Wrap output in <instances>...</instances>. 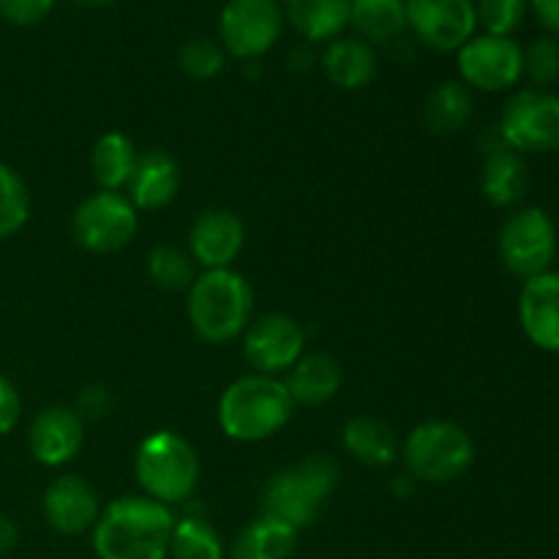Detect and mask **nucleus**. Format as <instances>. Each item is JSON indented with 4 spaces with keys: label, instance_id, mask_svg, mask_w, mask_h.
<instances>
[{
    "label": "nucleus",
    "instance_id": "1",
    "mask_svg": "<svg viewBox=\"0 0 559 559\" xmlns=\"http://www.w3.org/2000/svg\"><path fill=\"white\" fill-rule=\"evenodd\" d=\"M175 516L151 497H120L109 502L93 527L98 559H167Z\"/></svg>",
    "mask_w": 559,
    "mask_h": 559
},
{
    "label": "nucleus",
    "instance_id": "2",
    "mask_svg": "<svg viewBox=\"0 0 559 559\" xmlns=\"http://www.w3.org/2000/svg\"><path fill=\"white\" fill-rule=\"evenodd\" d=\"M295 402L276 377L249 374L235 380L218 402V424L229 440L262 442L293 418Z\"/></svg>",
    "mask_w": 559,
    "mask_h": 559
},
{
    "label": "nucleus",
    "instance_id": "3",
    "mask_svg": "<svg viewBox=\"0 0 559 559\" xmlns=\"http://www.w3.org/2000/svg\"><path fill=\"white\" fill-rule=\"evenodd\" d=\"M254 293L240 273L222 267L197 276L189 289V320L207 344H227L251 325Z\"/></svg>",
    "mask_w": 559,
    "mask_h": 559
},
{
    "label": "nucleus",
    "instance_id": "4",
    "mask_svg": "<svg viewBox=\"0 0 559 559\" xmlns=\"http://www.w3.org/2000/svg\"><path fill=\"white\" fill-rule=\"evenodd\" d=\"M336 484V462L314 453L295 467L273 475L271 484L265 486V497H262L265 516L278 519L293 530L309 527L320 513L322 502L333 495Z\"/></svg>",
    "mask_w": 559,
    "mask_h": 559
},
{
    "label": "nucleus",
    "instance_id": "5",
    "mask_svg": "<svg viewBox=\"0 0 559 559\" xmlns=\"http://www.w3.org/2000/svg\"><path fill=\"white\" fill-rule=\"evenodd\" d=\"M134 473L151 500L162 506L183 502L200 484V462L189 442L175 431H153L142 440Z\"/></svg>",
    "mask_w": 559,
    "mask_h": 559
},
{
    "label": "nucleus",
    "instance_id": "6",
    "mask_svg": "<svg viewBox=\"0 0 559 559\" xmlns=\"http://www.w3.org/2000/svg\"><path fill=\"white\" fill-rule=\"evenodd\" d=\"M404 462L413 478L426 484H451L473 467L475 442L469 431L453 420H426L407 437Z\"/></svg>",
    "mask_w": 559,
    "mask_h": 559
},
{
    "label": "nucleus",
    "instance_id": "7",
    "mask_svg": "<svg viewBox=\"0 0 559 559\" xmlns=\"http://www.w3.org/2000/svg\"><path fill=\"white\" fill-rule=\"evenodd\" d=\"M497 131L516 153L559 151V96L540 87L519 91L508 98Z\"/></svg>",
    "mask_w": 559,
    "mask_h": 559
},
{
    "label": "nucleus",
    "instance_id": "8",
    "mask_svg": "<svg viewBox=\"0 0 559 559\" xmlns=\"http://www.w3.org/2000/svg\"><path fill=\"white\" fill-rule=\"evenodd\" d=\"M557 227L544 207H522L500 229V257L513 276L535 278L551 271Z\"/></svg>",
    "mask_w": 559,
    "mask_h": 559
},
{
    "label": "nucleus",
    "instance_id": "9",
    "mask_svg": "<svg viewBox=\"0 0 559 559\" xmlns=\"http://www.w3.org/2000/svg\"><path fill=\"white\" fill-rule=\"evenodd\" d=\"M136 207L120 191H96L71 218V233L93 254H115L136 235Z\"/></svg>",
    "mask_w": 559,
    "mask_h": 559
},
{
    "label": "nucleus",
    "instance_id": "10",
    "mask_svg": "<svg viewBox=\"0 0 559 559\" xmlns=\"http://www.w3.org/2000/svg\"><path fill=\"white\" fill-rule=\"evenodd\" d=\"M284 27V11L276 0H229L218 16L224 52L240 60H257L271 52Z\"/></svg>",
    "mask_w": 559,
    "mask_h": 559
},
{
    "label": "nucleus",
    "instance_id": "11",
    "mask_svg": "<svg viewBox=\"0 0 559 559\" xmlns=\"http://www.w3.org/2000/svg\"><path fill=\"white\" fill-rule=\"evenodd\" d=\"M459 71L475 91H508L524 74V49L511 36H473L459 49Z\"/></svg>",
    "mask_w": 559,
    "mask_h": 559
},
{
    "label": "nucleus",
    "instance_id": "12",
    "mask_svg": "<svg viewBox=\"0 0 559 559\" xmlns=\"http://www.w3.org/2000/svg\"><path fill=\"white\" fill-rule=\"evenodd\" d=\"M404 11L407 27L437 52L462 49L478 25L473 0H404Z\"/></svg>",
    "mask_w": 559,
    "mask_h": 559
},
{
    "label": "nucleus",
    "instance_id": "13",
    "mask_svg": "<svg viewBox=\"0 0 559 559\" xmlns=\"http://www.w3.org/2000/svg\"><path fill=\"white\" fill-rule=\"evenodd\" d=\"M304 328L287 314H262L246 328V360L260 374L273 377L284 369H293L304 355Z\"/></svg>",
    "mask_w": 559,
    "mask_h": 559
},
{
    "label": "nucleus",
    "instance_id": "14",
    "mask_svg": "<svg viewBox=\"0 0 559 559\" xmlns=\"http://www.w3.org/2000/svg\"><path fill=\"white\" fill-rule=\"evenodd\" d=\"M519 322L535 347L559 355V271H546L524 284Z\"/></svg>",
    "mask_w": 559,
    "mask_h": 559
},
{
    "label": "nucleus",
    "instance_id": "15",
    "mask_svg": "<svg viewBox=\"0 0 559 559\" xmlns=\"http://www.w3.org/2000/svg\"><path fill=\"white\" fill-rule=\"evenodd\" d=\"M85 442V420L69 407H47L36 415L27 435L33 459L44 467L69 464Z\"/></svg>",
    "mask_w": 559,
    "mask_h": 559
},
{
    "label": "nucleus",
    "instance_id": "16",
    "mask_svg": "<svg viewBox=\"0 0 559 559\" xmlns=\"http://www.w3.org/2000/svg\"><path fill=\"white\" fill-rule=\"evenodd\" d=\"M44 516L49 527L60 535H82L96 527L98 516V497L80 475H63L52 480L44 495Z\"/></svg>",
    "mask_w": 559,
    "mask_h": 559
},
{
    "label": "nucleus",
    "instance_id": "17",
    "mask_svg": "<svg viewBox=\"0 0 559 559\" xmlns=\"http://www.w3.org/2000/svg\"><path fill=\"white\" fill-rule=\"evenodd\" d=\"M246 240L243 222L233 211H205L189 235L191 257L205 271H222L233 265Z\"/></svg>",
    "mask_w": 559,
    "mask_h": 559
},
{
    "label": "nucleus",
    "instance_id": "18",
    "mask_svg": "<svg viewBox=\"0 0 559 559\" xmlns=\"http://www.w3.org/2000/svg\"><path fill=\"white\" fill-rule=\"evenodd\" d=\"M180 169L173 156L164 151H151L136 158L129 180V200L134 207L158 211L178 197Z\"/></svg>",
    "mask_w": 559,
    "mask_h": 559
},
{
    "label": "nucleus",
    "instance_id": "19",
    "mask_svg": "<svg viewBox=\"0 0 559 559\" xmlns=\"http://www.w3.org/2000/svg\"><path fill=\"white\" fill-rule=\"evenodd\" d=\"M344 382L342 364H338L333 355L328 353H309L300 355L298 364L289 369L287 377V391L293 396L295 404H306V407H314V404L331 402L338 393Z\"/></svg>",
    "mask_w": 559,
    "mask_h": 559
},
{
    "label": "nucleus",
    "instance_id": "20",
    "mask_svg": "<svg viewBox=\"0 0 559 559\" xmlns=\"http://www.w3.org/2000/svg\"><path fill=\"white\" fill-rule=\"evenodd\" d=\"M530 175L527 164H524L522 153L511 151L508 145L491 147L486 153L484 178H480V189L484 197L497 207H511L527 194Z\"/></svg>",
    "mask_w": 559,
    "mask_h": 559
},
{
    "label": "nucleus",
    "instance_id": "21",
    "mask_svg": "<svg viewBox=\"0 0 559 559\" xmlns=\"http://www.w3.org/2000/svg\"><path fill=\"white\" fill-rule=\"evenodd\" d=\"M353 0H284V16L306 41H336L349 25Z\"/></svg>",
    "mask_w": 559,
    "mask_h": 559
},
{
    "label": "nucleus",
    "instance_id": "22",
    "mask_svg": "<svg viewBox=\"0 0 559 559\" xmlns=\"http://www.w3.org/2000/svg\"><path fill=\"white\" fill-rule=\"evenodd\" d=\"M322 66L333 85L344 87V91H358L374 80L377 55L364 38H336L328 47Z\"/></svg>",
    "mask_w": 559,
    "mask_h": 559
},
{
    "label": "nucleus",
    "instance_id": "23",
    "mask_svg": "<svg viewBox=\"0 0 559 559\" xmlns=\"http://www.w3.org/2000/svg\"><path fill=\"white\" fill-rule=\"evenodd\" d=\"M344 448L355 462L385 467L396 459V435L385 420L374 415H358L344 426Z\"/></svg>",
    "mask_w": 559,
    "mask_h": 559
},
{
    "label": "nucleus",
    "instance_id": "24",
    "mask_svg": "<svg viewBox=\"0 0 559 559\" xmlns=\"http://www.w3.org/2000/svg\"><path fill=\"white\" fill-rule=\"evenodd\" d=\"M298 544V530L262 516L251 522L233 544V559H289Z\"/></svg>",
    "mask_w": 559,
    "mask_h": 559
},
{
    "label": "nucleus",
    "instance_id": "25",
    "mask_svg": "<svg viewBox=\"0 0 559 559\" xmlns=\"http://www.w3.org/2000/svg\"><path fill=\"white\" fill-rule=\"evenodd\" d=\"M426 129L431 134H459L473 120V93L462 82H442L429 93L424 107Z\"/></svg>",
    "mask_w": 559,
    "mask_h": 559
},
{
    "label": "nucleus",
    "instance_id": "26",
    "mask_svg": "<svg viewBox=\"0 0 559 559\" xmlns=\"http://www.w3.org/2000/svg\"><path fill=\"white\" fill-rule=\"evenodd\" d=\"M136 158L140 156L134 151V142L120 131H109V134L98 136L96 145H93V178L98 180L104 191H120L123 186H129Z\"/></svg>",
    "mask_w": 559,
    "mask_h": 559
},
{
    "label": "nucleus",
    "instance_id": "27",
    "mask_svg": "<svg viewBox=\"0 0 559 559\" xmlns=\"http://www.w3.org/2000/svg\"><path fill=\"white\" fill-rule=\"evenodd\" d=\"M349 25L366 41H396L407 31L404 0H353V5H349Z\"/></svg>",
    "mask_w": 559,
    "mask_h": 559
},
{
    "label": "nucleus",
    "instance_id": "28",
    "mask_svg": "<svg viewBox=\"0 0 559 559\" xmlns=\"http://www.w3.org/2000/svg\"><path fill=\"white\" fill-rule=\"evenodd\" d=\"M169 557L173 559H224V546L216 530L202 519H183L175 522L169 538Z\"/></svg>",
    "mask_w": 559,
    "mask_h": 559
},
{
    "label": "nucleus",
    "instance_id": "29",
    "mask_svg": "<svg viewBox=\"0 0 559 559\" xmlns=\"http://www.w3.org/2000/svg\"><path fill=\"white\" fill-rule=\"evenodd\" d=\"M147 276L164 293L191 289V284L197 282L194 260L186 251L175 249V246H158V249H153L151 260H147Z\"/></svg>",
    "mask_w": 559,
    "mask_h": 559
},
{
    "label": "nucleus",
    "instance_id": "30",
    "mask_svg": "<svg viewBox=\"0 0 559 559\" xmlns=\"http://www.w3.org/2000/svg\"><path fill=\"white\" fill-rule=\"evenodd\" d=\"M31 216V194L16 169L0 162V240L20 233Z\"/></svg>",
    "mask_w": 559,
    "mask_h": 559
},
{
    "label": "nucleus",
    "instance_id": "31",
    "mask_svg": "<svg viewBox=\"0 0 559 559\" xmlns=\"http://www.w3.org/2000/svg\"><path fill=\"white\" fill-rule=\"evenodd\" d=\"M178 63L191 80H211L224 69V47L213 38H189L180 47Z\"/></svg>",
    "mask_w": 559,
    "mask_h": 559
},
{
    "label": "nucleus",
    "instance_id": "32",
    "mask_svg": "<svg viewBox=\"0 0 559 559\" xmlns=\"http://www.w3.org/2000/svg\"><path fill=\"white\" fill-rule=\"evenodd\" d=\"M527 14V0H478L475 20L489 36H511Z\"/></svg>",
    "mask_w": 559,
    "mask_h": 559
},
{
    "label": "nucleus",
    "instance_id": "33",
    "mask_svg": "<svg viewBox=\"0 0 559 559\" xmlns=\"http://www.w3.org/2000/svg\"><path fill=\"white\" fill-rule=\"evenodd\" d=\"M524 74L535 85H551L559 80V41L557 38H538L524 49Z\"/></svg>",
    "mask_w": 559,
    "mask_h": 559
},
{
    "label": "nucleus",
    "instance_id": "34",
    "mask_svg": "<svg viewBox=\"0 0 559 559\" xmlns=\"http://www.w3.org/2000/svg\"><path fill=\"white\" fill-rule=\"evenodd\" d=\"M55 0H0V16L16 27H31L47 20Z\"/></svg>",
    "mask_w": 559,
    "mask_h": 559
},
{
    "label": "nucleus",
    "instance_id": "35",
    "mask_svg": "<svg viewBox=\"0 0 559 559\" xmlns=\"http://www.w3.org/2000/svg\"><path fill=\"white\" fill-rule=\"evenodd\" d=\"M20 413H22V402L16 388L0 374V437L9 435L16 424H20Z\"/></svg>",
    "mask_w": 559,
    "mask_h": 559
},
{
    "label": "nucleus",
    "instance_id": "36",
    "mask_svg": "<svg viewBox=\"0 0 559 559\" xmlns=\"http://www.w3.org/2000/svg\"><path fill=\"white\" fill-rule=\"evenodd\" d=\"M107 409H109L107 391H102V388H91V391H85L80 396V404H76L74 413L85 420V418H102V415H107Z\"/></svg>",
    "mask_w": 559,
    "mask_h": 559
},
{
    "label": "nucleus",
    "instance_id": "37",
    "mask_svg": "<svg viewBox=\"0 0 559 559\" xmlns=\"http://www.w3.org/2000/svg\"><path fill=\"white\" fill-rule=\"evenodd\" d=\"M530 3H533V11L540 20V25L549 27L551 33H559V0H530Z\"/></svg>",
    "mask_w": 559,
    "mask_h": 559
},
{
    "label": "nucleus",
    "instance_id": "38",
    "mask_svg": "<svg viewBox=\"0 0 559 559\" xmlns=\"http://www.w3.org/2000/svg\"><path fill=\"white\" fill-rule=\"evenodd\" d=\"M20 544V530L11 522L9 516L0 513V557H5L9 551H14V546Z\"/></svg>",
    "mask_w": 559,
    "mask_h": 559
},
{
    "label": "nucleus",
    "instance_id": "39",
    "mask_svg": "<svg viewBox=\"0 0 559 559\" xmlns=\"http://www.w3.org/2000/svg\"><path fill=\"white\" fill-rule=\"evenodd\" d=\"M80 3H91V5H107V3H115V0H80Z\"/></svg>",
    "mask_w": 559,
    "mask_h": 559
}]
</instances>
